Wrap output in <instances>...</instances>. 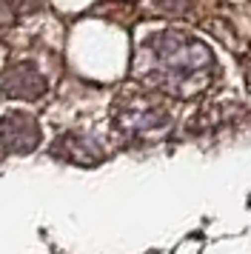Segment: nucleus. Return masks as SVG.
Returning <instances> with one entry per match:
<instances>
[{
  "label": "nucleus",
  "instance_id": "obj_1",
  "mask_svg": "<svg viewBox=\"0 0 251 254\" xmlns=\"http://www.w3.org/2000/svg\"><path fill=\"white\" fill-rule=\"evenodd\" d=\"M151 52L157 58V71L171 89H188L194 80H205L211 71V52L183 35H160L151 40Z\"/></svg>",
  "mask_w": 251,
  "mask_h": 254
}]
</instances>
